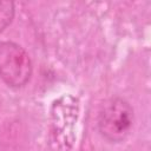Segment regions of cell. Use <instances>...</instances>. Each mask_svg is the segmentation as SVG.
I'll use <instances>...</instances> for the list:
<instances>
[{"label": "cell", "instance_id": "cell-1", "mask_svg": "<svg viewBox=\"0 0 151 151\" xmlns=\"http://www.w3.org/2000/svg\"><path fill=\"white\" fill-rule=\"evenodd\" d=\"M134 123L133 109L120 97L104 100L97 114L99 133L111 143H120L127 138Z\"/></svg>", "mask_w": 151, "mask_h": 151}, {"label": "cell", "instance_id": "cell-2", "mask_svg": "<svg viewBox=\"0 0 151 151\" xmlns=\"http://www.w3.org/2000/svg\"><path fill=\"white\" fill-rule=\"evenodd\" d=\"M32 76L28 53L17 42H0V77L11 87H21Z\"/></svg>", "mask_w": 151, "mask_h": 151}, {"label": "cell", "instance_id": "cell-3", "mask_svg": "<svg viewBox=\"0 0 151 151\" xmlns=\"http://www.w3.org/2000/svg\"><path fill=\"white\" fill-rule=\"evenodd\" d=\"M14 18V2L0 0V33L12 22Z\"/></svg>", "mask_w": 151, "mask_h": 151}]
</instances>
